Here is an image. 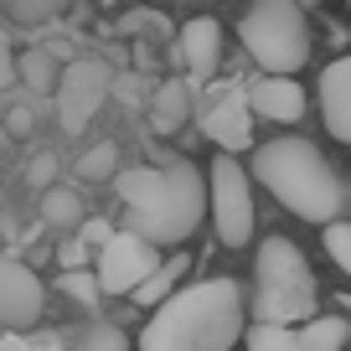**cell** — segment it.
Masks as SVG:
<instances>
[{"mask_svg": "<svg viewBox=\"0 0 351 351\" xmlns=\"http://www.w3.org/2000/svg\"><path fill=\"white\" fill-rule=\"evenodd\" d=\"M320 119L341 145H351V57H336L320 73Z\"/></svg>", "mask_w": 351, "mask_h": 351, "instance_id": "obj_14", "label": "cell"}, {"mask_svg": "<svg viewBox=\"0 0 351 351\" xmlns=\"http://www.w3.org/2000/svg\"><path fill=\"white\" fill-rule=\"evenodd\" d=\"M16 83V52H11V42L0 36V88H11Z\"/></svg>", "mask_w": 351, "mask_h": 351, "instance_id": "obj_24", "label": "cell"}, {"mask_svg": "<svg viewBox=\"0 0 351 351\" xmlns=\"http://www.w3.org/2000/svg\"><path fill=\"white\" fill-rule=\"evenodd\" d=\"M326 253L336 258V269L351 279V222L346 217H336V222H326Z\"/></svg>", "mask_w": 351, "mask_h": 351, "instance_id": "obj_23", "label": "cell"}, {"mask_svg": "<svg viewBox=\"0 0 351 351\" xmlns=\"http://www.w3.org/2000/svg\"><path fill=\"white\" fill-rule=\"evenodd\" d=\"M207 217L217 228L222 248H248L253 243V181L238 165V155L228 150L207 165Z\"/></svg>", "mask_w": 351, "mask_h": 351, "instance_id": "obj_6", "label": "cell"}, {"mask_svg": "<svg viewBox=\"0 0 351 351\" xmlns=\"http://www.w3.org/2000/svg\"><path fill=\"white\" fill-rule=\"evenodd\" d=\"M176 52H181V67H186L191 83H207L222 67V26L212 16H191L176 36Z\"/></svg>", "mask_w": 351, "mask_h": 351, "instance_id": "obj_13", "label": "cell"}, {"mask_svg": "<svg viewBox=\"0 0 351 351\" xmlns=\"http://www.w3.org/2000/svg\"><path fill=\"white\" fill-rule=\"evenodd\" d=\"M114 88V73L104 62H93V57H77V62L62 67V77H57L52 99H57V124H62L67 134L88 130L93 124V114L104 109V99H109Z\"/></svg>", "mask_w": 351, "mask_h": 351, "instance_id": "obj_7", "label": "cell"}, {"mask_svg": "<svg viewBox=\"0 0 351 351\" xmlns=\"http://www.w3.org/2000/svg\"><path fill=\"white\" fill-rule=\"evenodd\" d=\"M248 336V289L238 279H197L150 310L134 346L140 351H232Z\"/></svg>", "mask_w": 351, "mask_h": 351, "instance_id": "obj_1", "label": "cell"}, {"mask_svg": "<svg viewBox=\"0 0 351 351\" xmlns=\"http://www.w3.org/2000/svg\"><path fill=\"white\" fill-rule=\"evenodd\" d=\"M42 305H47L42 279H36L21 258L0 253V326H11V330L36 326V320H42Z\"/></svg>", "mask_w": 351, "mask_h": 351, "instance_id": "obj_10", "label": "cell"}, {"mask_svg": "<svg viewBox=\"0 0 351 351\" xmlns=\"http://www.w3.org/2000/svg\"><path fill=\"white\" fill-rule=\"evenodd\" d=\"M73 0H0V11L11 16L16 26H42V21H52V16H62Z\"/></svg>", "mask_w": 351, "mask_h": 351, "instance_id": "obj_19", "label": "cell"}, {"mask_svg": "<svg viewBox=\"0 0 351 351\" xmlns=\"http://www.w3.org/2000/svg\"><path fill=\"white\" fill-rule=\"evenodd\" d=\"M155 263H160L155 243L124 228V232H114V238L93 253V274H99L104 295H134V289L155 274Z\"/></svg>", "mask_w": 351, "mask_h": 351, "instance_id": "obj_8", "label": "cell"}, {"mask_svg": "<svg viewBox=\"0 0 351 351\" xmlns=\"http://www.w3.org/2000/svg\"><path fill=\"white\" fill-rule=\"evenodd\" d=\"M238 36L263 73H300L310 62V26L300 0H253L238 21Z\"/></svg>", "mask_w": 351, "mask_h": 351, "instance_id": "obj_5", "label": "cell"}, {"mask_svg": "<svg viewBox=\"0 0 351 351\" xmlns=\"http://www.w3.org/2000/svg\"><path fill=\"white\" fill-rule=\"evenodd\" d=\"M42 222L57 228V232L83 228V197H77L73 186H47L42 191Z\"/></svg>", "mask_w": 351, "mask_h": 351, "instance_id": "obj_18", "label": "cell"}, {"mask_svg": "<svg viewBox=\"0 0 351 351\" xmlns=\"http://www.w3.org/2000/svg\"><path fill=\"white\" fill-rule=\"evenodd\" d=\"M57 289H62L67 300H77V305H93V300L104 295V285H99V274H93V269H62Z\"/></svg>", "mask_w": 351, "mask_h": 351, "instance_id": "obj_22", "label": "cell"}, {"mask_svg": "<svg viewBox=\"0 0 351 351\" xmlns=\"http://www.w3.org/2000/svg\"><path fill=\"white\" fill-rule=\"evenodd\" d=\"M186 269H191V263L181 258V253H176V258H160V263H155V274L145 279V285L134 289L130 300H134V305H145V310H155V305H160V300H171L176 289H181V279H186Z\"/></svg>", "mask_w": 351, "mask_h": 351, "instance_id": "obj_16", "label": "cell"}, {"mask_svg": "<svg viewBox=\"0 0 351 351\" xmlns=\"http://www.w3.org/2000/svg\"><path fill=\"white\" fill-rule=\"evenodd\" d=\"M351 336V326L341 315H310L300 326H263L253 320L243 346L248 351H341Z\"/></svg>", "mask_w": 351, "mask_h": 351, "instance_id": "obj_9", "label": "cell"}, {"mask_svg": "<svg viewBox=\"0 0 351 351\" xmlns=\"http://www.w3.org/2000/svg\"><path fill=\"white\" fill-rule=\"evenodd\" d=\"M202 134H207L217 150L238 155L253 145V109H248V88L228 83L217 93V99L207 104V114H202Z\"/></svg>", "mask_w": 351, "mask_h": 351, "instance_id": "obj_11", "label": "cell"}, {"mask_svg": "<svg viewBox=\"0 0 351 351\" xmlns=\"http://www.w3.org/2000/svg\"><path fill=\"white\" fill-rule=\"evenodd\" d=\"M109 238H114V228H109V222H88V228H83V243H88L93 253H99Z\"/></svg>", "mask_w": 351, "mask_h": 351, "instance_id": "obj_25", "label": "cell"}, {"mask_svg": "<svg viewBox=\"0 0 351 351\" xmlns=\"http://www.w3.org/2000/svg\"><path fill=\"white\" fill-rule=\"evenodd\" d=\"M67 351H130V336H124L119 326H109V320H99V326L77 330Z\"/></svg>", "mask_w": 351, "mask_h": 351, "instance_id": "obj_20", "label": "cell"}, {"mask_svg": "<svg viewBox=\"0 0 351 351\" xmlns=\"http://www.w3.org/2000/svg\"><path fill=\"white\" fill-rule=\"evenodd\" d=\"M248 315L263 326H300L320 315V285L310 269L305 248L295 238H263L253 258V289H248Z\"/></svg>", "mask_w": 351, "mask_h": 351, "instance_id": "obj_4", "label": "cell"}, {"mask_svg": "<svg viewBox=\"0 0 351 351\" xmlns=\"http://www.w3.org/2000/svg\"><path fill=\"white\" fill-rule=\"evenodd\" d=\"M52 171H57V160H52V155H36V160H32V181H36V186H52Z\"/></svg>", "mask_w": 351, "mask_h": 351, "instance_id": "obj_26", "label": "cell"}, {"mask_svg": "<svg viewBox=\"0 0 351 351\" xmlns=\"http://www.w3.org/2000/svg\"><path fill=\"white\" fill-rule=\"evenodd\" d=\"M77 176H83V181H109V176H119V145L104 140V145H93V150H83Z\"/></svg>", "mask_w": 351, "mask_h": 351, "instance_id": "obj_21", "label": "cell"}, {"mask_svg": "<svg viewBox=\"0 0 351 351\" xmlns=\"http://www.w3.org/2000/svg\"><path fill=\"white\" fill-rule=\"evenodd\" d=\"M186 119H191V77H171V83H160V88H155V99H150L155 134H176Z\"/></svg>", "mask_w": 351, "mask_h": 351, "instance_id": "obj_15", "label": "cell"}, {"mask_svg": "<svg viewBox=\"0 0 351 351\" xmlns=\"http://www.w3.org/2000/svg\"><path fill=\"white\" fill-rule=\"evenodd\" d=\"M243 88H248L253 119L300 124V119H305V109H310V99H305V88L295 83V73H258L253 83H243Z\"/></svg>", "mask_w": 351, "mask_h": 351, "instance_id": "obj_12", "label": "cell"}, {"mask_svg": "<svg viewBox=\"0 0 351 351\" xmlns=\"http://www.w3.org/2000/svg\"><path fill=\"white\" fill-rule=\"evenodd\" d=\"M16 77H21L32 93H52L57 77H62V67H57V57L47 52V47H26V52L16 57Z\"/></svg>", "mask_w": 351, "mask_h": 351, "instance_id": "obj_17", "label": "cell"}, {"mask_svg": "<svg viewBox=\"0 0 351 351\" xmlns=\"http://www.w3.org/2000/svg\"><path fill=\"white\" fill-rule=\"evenodd\" d=\"M114 191L130 207V232L150 238L155 248H176L207 217V176L191 160L171 165H130L114 176Z\"/></svg>", "mask_w": 351, "mask_h": 351, "instance_id": "obj_2", "label": "cell"}, {"mask_svg": "<svg viewBox=\"0 0 351 351\" xmlns=\"http://www.w3.org/2000/svg\"><path fill=\"white\" fill-rule=\"evenodd\" d=\"M248 171L258 176V186L269 191L279 207H289L300 222L326 228V222H336L341 212H346V186H341L336 165L310 140H300V134H279V140L258 145Z\"/></svg>", "mask_w": 351, "mask_h": 351, "instance_id": "obj_3", "label": "cell"}, {"mask_svg": "<svg viewBox=\"0 0 351 351\" xmlns=\"http://www.w3.org/2000/svg\"><path fill=\"white\" fill-rule=\"evenodd\" d=\"M11 124H16V134H26V130H32V114H26V109H16V114H11Z\"/></svg>", "mask_w": 351, "mask_h": 351, "instance_id": "obj_27", "label": "cell"}]
</instances>
